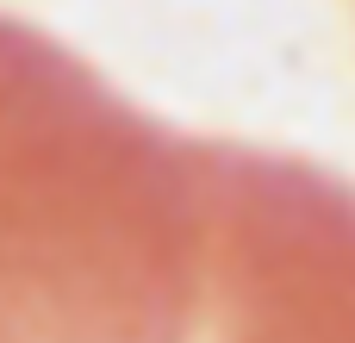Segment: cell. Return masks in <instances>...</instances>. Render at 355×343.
Instances as JSON below:
<instances>
[{
  "label": "cell",
  "instance_id": "6da1fadb",
  "mask_svg": "<svg viewBox=\"0 0 355 343\" xmlns=\"http://www.w3.org/2000/svg\"><path fill=\"white\" fill-rule=\"evenodd\" d=\"M0 343H355V187L0 19Z\"/></svg>",
  "mask_w": 355,
  "mask_h": 343
}]
</instances>
